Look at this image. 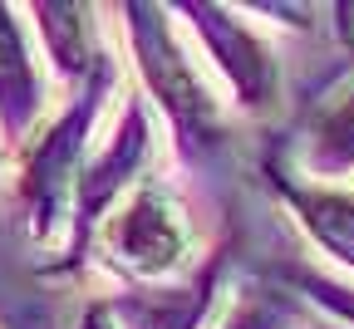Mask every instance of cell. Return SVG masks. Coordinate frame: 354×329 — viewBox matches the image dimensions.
Here are the masks:
<instances>
[{
    "instance_id": "277c9868",
    "label": "cell",
    "mask_w": 354,
    "mask_h": 329,
    "mask_svg": "<svg viewBox=\"0 0 354 329\" xmlns=\"http://www.w3.org/2000/svg\"><path fill=\"white\" fill-rule=\"evenodd\" d=\"M30 69H25V50H20V35L10 25V15L0 10V93H25Z\"/></svg>"
},
{
    "instance_id": "6da1fadb",
    "label": "cell",
    "mask_w": 354,
    "mask_h": 329,
    "mask_svg": "<svg viewBox=\"0 0 354 329\" xmlns=\"http://www.w3.org/2000/svg\"><path fill=\"white\" fill-rule=\"evenodd\" d=\"M109 241L113 251L133 265V270H167L183 261V221H177V212L167 207L162 192H138L123 212L118 221L109 226Z\"/></svg>"
},
{
    "instance_id": "5b68a950",
    "label": "cell",
    "mask_w": 354,
    "mask_h": 329,
    "mask_svg": "<svg viewBox=\"0 0 354 329\" xmlns=\"http://www.w3.org/2000/svg\"><path fill=\"white\" fill-rule=\"evenodd\" d=\"M325 143H335L339 153H354V93H349V104H339L325 118Z\"/></svg>"
},
{
    "instance_id": "7a4b0ae2",
    "label": "cell",
    "mask_w": 354,
    "mask_h": 329,
    "mask_svg": "<svg viewBox=\"0 0 354 329\" xmlns=\"http://www.w3.org/2000/svg\"><path fill=\"white\" fill-rule=\"evenodd\" d=\"M158 20H162V15H148V10H143V25H138L143 69H148V79L158 84V93H162V104H167V109H177L183 118H207V113H212L207 93L197 88V79L187 74L183 55H177V44L167 39V30H162Z\"/></svg>"
},
{
    "instance_id": "3957f363",
    "label": "cell",
    "mask_w": 354,
    "mask_h": 329,
    "mask_svg": "<svg viewBox=\"0 0 354 329\" xmlns=\"http://www.w3.org/2000/svg\"><path fill=\"white\" fill-rule=\"evenodd\" d=\"M305 226H315V236L339 256L354 261V202L344 197H305Z\"/></svg>"
}]
</instances>
